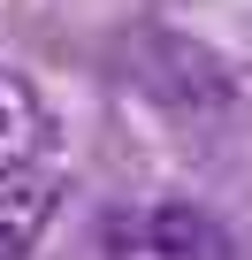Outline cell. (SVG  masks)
Listing matches in <instances>:
<instances>
[{"label": "cell", "instance_id": "1", "mask_svg": "<svg viewBox=\"0 0 252 260\" xmlns=\"http://www.w3.org/2000/svg\"><path fill=\"white\" fill-rule=\"evenodd\" d=\"M107 260H237V237L191 199H146L107 222Z\"/></svg>", "mask_w": 252, "mask_h": 260}, {"label": "cell", "instance_id": "2", "mask_svg": "<svg viewBox=\"0 0 252 260\" xmlns=\"http://www.w3.org/2000/svg\"><path fill=\"white\" fill-rule=\"evenodd\" d=\"M138 84H146L153 100L184 107V115L237 107V69H229L214 46L184 39V31H146V39H138Z\"/></svg>", "mask_w": 252, "mask_h": 260}, {"label": "cell", "instance_id": "3", "mask_svg": "<svg viewBox=\"0 0 252 260\" xmlns=\"http://www.w3.org/2000/svg\"><path fill=\"white\" fill-rule=\"evenodd\" d=\"M54 207H61V176L46 169L0 176V260H31L39 237L54 230Z\"/></svg>", "mask_w": 252, "mask_h": 260}, {"label": "cell", "instance_id": "4", "mask_svg": "<svg viewBox=\"0 0 252 260\" xmlns=\"http://www.w3.org/2000/svg\"><path fill=\"white\" fill-rule=\"evenodd\" d=\"M46 153V100L23 69L0 61V176H23Z\"/></svg>", "mask_w": 252, "mask_h": 260}]
</instances>
